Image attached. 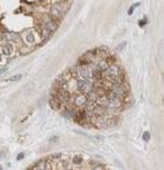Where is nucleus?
Here are the masks:
<instances>
[{
	"label": "nucleus",
	"instance_id": "obj_3",
	"mask_svg": "<svg viewBox=\"0 0 164 170\" xmlns=\"http://www.w3.org/2000/svg\"><path fill=\"white\" fill-rule=\"evenodd\" d=\"M120 73H122V69H121V67H120L119 64H116V63L110 64V66H109L104 72H101L102 78H105V79H107V80H110L111 78L119 75Z\"/></svg>",
	"mask_w": 164,
	"mask_h": 170
},
{
	"label": "nucleus",
	"instance_id": "obj_6",
	"mask_svg": "<svg viewBox=\"0 0 164 170\" xmlns=\"http://www.w3.org/2000/svg\"><path fill=\"white\" fill-rule=\"evenodd\" d=\"M21 37L24 38V41H25L26 43H35V42H36V36H35V33H33L32 30L25 31V32L21 35Z\"/></svg>",
	"mask_w": 164,
	"mask_h": 170
},
{
	"label": "nucleus",
	"instance_id": "obj_22",
	"mask_svg": "<svg viewBox=\"0 0 164 170\" xmlns=\"http://www.w3.org/2000/svg\"><path fill=\"white\" fill-rule=\"evenodd\" d=\"M0 169H1V165H0Z\"/></svg>",
	"mask_w": 164,
	"mask_h": 170
},
{
	"label": "nucleus",
	"instance_id": "obj_8",
	"mask_svg": "<svg viewBox=\"0 0 164 170\" xmlns=\"http://www.w3.org/2000/svg\"><path fill=\"white\" fill-rule=\"evenodd\" d=\"M41 23H43L50 31H52V32H54L57 28H58V21H56V20H53L52 17L51 19H48L46 22H41Z\"/></svg>",
	"mask_w": 164,
	"mask_h": 170
},
{
	"label": "nucleus",
	"instance_id": "obj_7",
	"mask_svg": "<svg viewBox=\"0 0 164 170\" xmlns=\"http://www.w3.org/2000/svg\"><path fill=\"white\" fill-rule=\"evenodd\" d=\"M0 48H1L2 54H5V56H11L14 53V46L7 41H6V43H1Z\"/></svg>",
	"mask_w": 164,
	"mask_h": 170
},
{
	"label": "nucleus",
	"instance_id": "obj_12",
	"mask_svg": "<svg viewBox=\"0 0 164 170\" xmlns=\"http://www.w3.org/2000/svg\"><path fill=\"white\" fill-rule=\"evenodd\" d=\"M19 37H17V35H15V33H6L5 35V40L7 41V42H10V41H15V40H17Z\"/></svg>",
	"mask_w": 164,
	"mask_h": 170
},
{
	"label": "nucleus",
	"instance_id": "obj_19",
	"mask_svg": "<svg viewBox=\"0 0 164 170\" xmlns=\"http://www.w3.org/2000/svg\"><path fill=\"white\" fill-rule=\"evenodd\" d=\"M56 141H58V137H52V138L50 139L51 143H53V142H56Z\"/></svg>",
	"mask_w": 164,
	"mask_h": 170
},
{
	"label": "nucleus",
	"instance_id": "obj_9",
	"mask_svg": "<svg viewBox=\"0 0 164 170\" xmlns=\"http://www.w3.org/2000/svg\"><path fill=\"white\" fill-rule=\"evenodd\" d=\"M32 169H51V164L48 163V160L47 159H42V160H40V162H37L33 167H32Z\"/></svg>",
	"mask_w": 164,
	"mask_h": 170
},
{
	"label": "nucleus",
	"instance_id": "obj_5",
	"mask_svg": "<svg viewBox=\"0 0 164 170\" xmlns=\"http://www.w3.org/2000/svg\"><path fill=\"white\" fill-rule=\"evenodd\" d=\"M93 53L99 58V59H106L109 56H110V52L106 47H99V48H94L91 49Z\"/></svg>",
	"mask_w": 164,
	"mask_h": 170
},
{
	"label": "nucleus",
	"instance_id": "obj_20",
	"mask_svg": "<svg viewBox=\"0 0 164 170\" xmlns=\"http://www.w3.org/2000/svg\"><path fill=\"white\" fill-rule=\"evenodd\" d=\"M6 69H7V68H6V67H5V68H1V69H0V73H2V72H5V70H6Z\"/></svg>",
	"mask_w": 164,
	"mask_h": 170
},
{
	"label": "nucleus",
	"instance_id": "obj_10",
	"mask_svg": "<svg viewBox=\"0 0 164 170\" xmlns=\"http://www.w3.org/2000/svg\"><path fill=\"white\" fill-rule=\"evenodd\" d=\"M38 31H40V33H41V37L43 38V40H47L50 36H51V33H52V31H50L43 23H40V26H38Z\"/></svg>",
	"mask_w": 164,
	"mask_h": 170
},
{
	"label": "nucleus",
	"instance_id": "obj_1",
	"mask_svg": "<svg viewBox=\"0 0 164 170\" xmlns=\"http://www.w3.org/2000/svg\"><path fill=\"white\" fill-rule=\"evenodd\" d=\"M68 160L71 163V165H68V168H72V169H80V168H85V163H86V159H85V155L79 154V153H71L68 154Z\"/></svg>",
	"mask_w": 164,
	"mask_h": 170
},
{
	"label": "nucleus",
	"instance_id": "obj_17",
	"mask_svg": "<svg viewBox=\"0 0 164 170\" xmlns=\"http://www.w3.org/2000/svg\"><path fill=\"white\" fill-rule=\"evenodd\" d=\"M24 157H25V154H24V153H21V154H19V155H17V158H16V159H17V160H21Z\"/></svg>",
	"mask_w": 164,
	"mask_h": 170
},
{
	"label": "nucleus",
	"instance_id": "obj_16",
	"mask_svg": "<svg viewBox=\"0 0 164 170\" xmlns=\"http://www.w3.org/2000/svg\"><path fill=\"white\" fill-rule=\"evenodd\" d=\"M143 139H145L146 142H148V141L151 139V134H149V132H146V133H143Z\"/></svg>",
	"mask_w": 164,
	"mask_h": 170
},
{
	"label": "nucleus",
	"instance_id": "obj_14",
	"mask_svg": "<svg viewBox=\"0 0 164 170\" xmlns=\"http://www.w3.org/2000/svg\"><path fill=\"white\" fill-rule=\"evenodd\" d=\"M22 77L19 74V75H14V77H10V78H7L6 79V82H17V80H20Z\"/></svg>",
	"mask_w": 164,
	"mask_h": 170
},
{
	"label": "nucleus",
	"instance_id": "obj_11",
	"mask_svg": "<svg viewBox=\"0 0 164 170\" xmlns=\"http://www.w3.org/2000/svg\"><path fill=\"white\" fill-rule=\"evenodd\" d=\"M95 64H96V67H97V69H99L100 72H104V70L110 66L106 59H97V61L95 62Z\"/></svg>",
	"mask_w": 164,
	"mask_h": 170
},
{
	"label": "nucleus",
	"instance_id": "obj_4",
	"mask_svg": "<svg viewBox=\"0 0 164 170\" xmlns=\"http://www.w3.org/2000/svg\"><path fill=\"white\" fill-rule=\"evenodd\" d=\"M48 15H50L53 20H56V21H58V22H59V21L63 19V16H64V15L61 12V10L58 9V6H57L56 2L51 5V7H50V14H48Z\"/></svg>",
	"mask_w": 164,
	"mask_h": 170
},
{
	"label": "nucleus",
	"instance_id": "obj_13",
	"mask_svg": "<svg viewBox=\"0 0 164 170\" xmlns=\"http://www.w3.org/2000/svg\"><path fill=\"white\" fill-rule=\"evenodd\" d=\"M89 168H91V169H106L107 167L104 164H100V163H93Z\"/></svg>",
	"mask_w": 164,
	"mask_h": 170
},
{
	"label": "nucleus",
	"instance_id": "obj_15",
	"mask_svg": "<svg viewBox=\"0 0 164 170\" xmlns=\"http://www.w3.org/2000/svg\"><path fill=\"white\" fill-rule=\"evenodd\" d=\"M126 45H127L126 42H121V43L117 46V48H116V49H117V51H122V49L126 47Z\"/></svg>",
	"mask_w": 164,
	"mask_h": 170
},
{
	"label": "nucleus",
	"instance_id": "obj_2",
	"mask_svg": "<svg viewBox=\"0 0 164 170\" xmlns=\"http://www.w3.org/2000/svg\"><path fill=\"white\" fill-rule=\"evenodd\" d=\"M88 101V97H86V94H83V92H78V94H72L71 95V100H69V104L77 108H83L85 106Z\"/></svg>",
	"mask_w": 164,
	"mask_h": 170
},
{
	"label": "nucleus",
	"instance_id": "obj_23",
	"mask_svg": "<svg viewBox=\"0 0 164 170\" xmlns=\"http://www.w3.org/2000/svg\"><path fill=\"white\" fill-rule=\"evenodd\" d=\"M0 58H1V56H0Z\"/></svg>",
	"mask_w": 164,
	"mask_h": 170
},
{
	"label": "nucleus",
	"instance_id": "obj_18",
	"mask_svg": "<svg viewBox=\"0 0 164 170\" xmlns=\"http://www.w3.org/2000/svg\"><path fill=\"white\" fill-rule=\"evenodd\" d=\"M147 22V19H145V20H142V21H140V26H145V23Z\"/></svg>",
	"mask_w": 164,
	"mask_h": 170
},
{
	"label": "nucleus",
	"instance_id": "obj_21",
	"mask_svg": "<svg viewBox=\"0 0 164 170\" xmlns=\"http://www.w3.org/2000/svg\"><path fill=\"white\" fill-rule=\"evenodd\" d=\"M54 1H57V2H59V1H67V0H54Z\"/></svg>",
	"mask_w": 164,
	"mask_h": 170
}]
</instances>
